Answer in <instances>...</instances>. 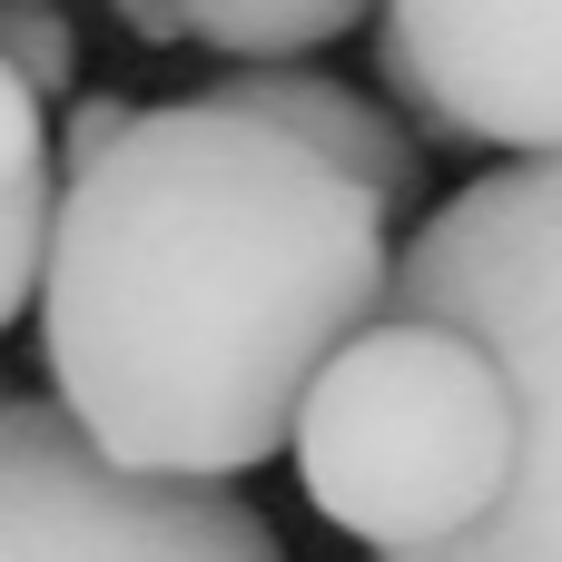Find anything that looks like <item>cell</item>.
Here are the masks:
<instances>
[{"label": "cell", "mask_w": 562, "mask_h": 562, "mask_svg": "<svg viewBox=\"0 0 562 562\" xmlns=\"http://www.w3.org/2000/svg\"><path fill=\"white\" fill-rule=\"evenodd\" d=\"M405 217L296 128L198 89L69 168L40 286L49 405L128 474L296 454L326 366L395 316Z\"/></svg>", "instance_id": "6da1fadb"}, {"label": "cell", "mask_w": 562, "mask_h": 562, "mask_svg": "<svg viewBox=\"0 0 562 562\" xmlns=\"http://www.w3.org/2000/svg\"><path fill=\"white\" fill-rule=\"evenodd\" d=\"M524 474V405L494 346L435 316L366 326L296 415L306 504L366 553H445L504 514Z\"/></svg>", "instance_id": "7a4b0ae2"}, {"label": "cell", "mask_w": 562, "mask_h": 562, "mask_svg": "<svg viewBox=\"0 0 562 562\" xmlns=\"http://www.w3.org/2000/svg\"><path fill=\"white\" fill-rule=\"evenodd\" d=\"M395 316H435L494 346L524 405V474L504 514L405 562H562V158H514L454 188L405 237Z\"/></svg>", "instance_id": "3957f363"}, {"label": "cell", "mask_w": 562, "mask_h": 562, "mask_svg": "<svg viewBox=\"0 0 562 562\" xmlns=\"http://www.w3.org/2000/svg\"><path fill=\"white\" fill-rule=\"evenodd\" d=\"M0 562H286L237 484L128 474L59 405L0 415Z\"/></svg>", "instance_id": "277c9868"}, {"label": "cell", "mask_w": 562, "mask_h": 562, "mask_svg": "<svg viewBox=\"0 0 562 562\" xmlns=\"http://www.w3.org/2000/svg\"><path fill=\"white\" fill-rule=\"evenodd\" d=\"M375 79L445 148L562 158V0H385Z\"/></svg>", "instance_id": "5b68a950"}, {"label": "cell", "mask_w": 562, "mask_h": 562, "mask_svg": "<svg viewBox=\"0 0 562 562\" xmlns=\"http://www.w3.org/2000/svg\"><path fill=\"white\" fill-rule=\"evenodd\" d=\"M217 99H237V109H257V119H277V128H296L316 158H336L346 178H366L405 227H415V198H425V158H415V128L385 109V99H366V89H346V79H326V69H237V79H207Z\"/></svg>", "instance_id": "8992f818"}, {"label": "cell", "mask_w": 562, "mask_h": 562, "mask_svg": "<svg viewBox=\"0 0 562 562\" xmlns=\"http://www.w3.org/2000/svg\"><path fill=\"white\" fill-rule=\"evenodd\" d=\"M59 198H69V158L49 138V99L0 69V316L10 326L40 316L49 247H59Z\"/></svg>", "instance_id": "52a82bcc"}, {"label": "cell", "mask_w": 562, "mask_h": 562, "mask_svg": "<svg viewBox=\"0 0 562 562\" xmlns=\"http://www.w3.org/2000/svg\"><path fill=\"white\" fill-rule=\"evenodd\" d=\"M178 10H188V40H207L237 69H296L306 49L346 40L385 0H178Z\"/></svg>", "instance_id": "ba28073f"}, {"label": "cell", "mask_w": 562, "mask_h": 562, "mask_svg": "<svg viewBox=\"0 0 562 562\" xmlns=\"http://www.w3.org/2000/svg\"><path fill=\"white\" fill-rule=\"evenodd\" d=\"M10 79H30L40 99H69L79 89V40L49 0H10Z\"/></svg>", "instance_id": "9c48e42d"}, {"label": "cell", "mask_w": 562, "mask_h": 562, "mask_svg": "<svg viewBox=\"0 0 562 562\" xmlns=\"http://www.w3.org/2000/svg\"><path fill=\"white\" fill-rule=\"evenodd\" d=\"M109 20H119L128 40H148V49L188 40V10H178V0H109Z\"/></svg>", "instance_id": "30bf717a"}]
</instances>
